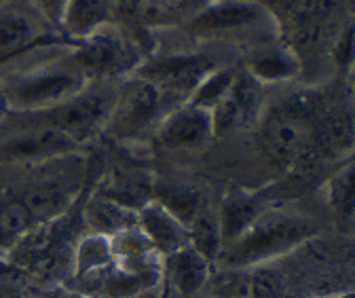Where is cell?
Masks as SVG:
<instances>
[{
    "label": "cell",
    "instance_id": "obj_13",
    "mask_svg": "<svg viewBox=\"0 0 355 298\" xmlns=\"http://www.w3.org/2000/svg\"><path fill=\"white\" fill-rule=\"evenodd\" d=\"M80 222L87 235H102L110 239L123 231L138 227V209L96 191L87 197L83 205Z\"/></svg>",
    "mask_w": 355,
    "mask_h": 298
},
{
    "label": "cell",
    "instance_id": "obj_28",
    "mask_svg": "<svg viewBox=\"0 0 355 298\" xmlns=\"http://www.w3.org/2000/svg\"><path fill=\"white\" fill-rule=\"evenodd\" d=\"M315 298H353V294L345 292V294H338V296H315Z\"/></svg>",
    "mask_w": 355,
    "mask_h": 298
},
{
    "label": "cell",
    "instance_id": "obj_6",
    "mask_svg": "<svg viewBox=\"0 0 355 298\" xmlns=\"http://www.w3.org/2000/svg\"><path fill=\"white\" fill-rule=\"evenodd\" d=\"M72 62L89 80H110L138 68V51L108 24L80 38L72 51Z\"/></svg>",
    "mask_w": 355,
    "mask_h": 298
},
{
    "label": "cell",
    "instance_id": "obj_11",
    "mask_svg": "<svg viewBox=\"0 0 355 298\" xmlns=\"http://www.w3.org/2000/svg\"><path fill=\"white\" fill-rule=\"evenodd\" d=\"M49 42L51 38L28 9L11 3L0 7V66Z\"/></svg>",
    "mask_w": 355,
    "mask_h": 298
},
{
    "label": "cell",
    "instance_id": "obj_7",
    "mask_svg": "<svg viewBox=\"0 0 355 298\" xmlns=\"http://www.w3.org/2000/svg\"><path fill=\"white\" fill-rule=\"evenodd\" d=\"M216 62L201 53L163 55L136 70V76L153 82L163 98L175 108L191 100L201 80L216 70Z\"/></svg>",
    "mask_w": 355,
    "mask_h": 298
},
{
    "label": "cell",
    "instance_id": "obj_23",
    "mask_svg": "<svg viewBox=\"0 0 355 298\" xmlns=\"http://www.w3.org/2000/svg\"><path fill=\"white\" fill-rule=\"evenodd\" d=\"M235 72L237 70H233V68H216V70H211L201 80V85L195 89V94L191 96L189 102L211 112V108L220 102V98L225 96V91L229 89V85L233 82Z\"/></svg>",
    "mask_w": 355,
    "mask_h": 298
},
{
    "label": "cell",
    "instance_id": "obj_29",
    "mask_svg": "<svg viewBox=\"0 0 355 298\" xmlns=\"http://www.w3.org/2000/svg\"><path fill=\"white\" fill-rule=\"evenodd\" d=\"M7 265H9V263H7L5 258H0V273H3V271H7V269H5Z\"/></svg>",
    "mask_w": 355,
    "mask_h": 298
},
{
    "label": "cell",
    "instance_id": "obj_21",
    "mask_svg": "<svg viewBox=\"0 0 355 298\" xmlns=\"http://www.w3.org/2000/svg\"><path fill=\"white\" fill-rule=\"evenodd\" d=\"M328 205L332 209L334 218L343 225V227H351L353 225V163L347 161L338 172L328 180Z\"/></svg>",
    "mask_w": 355,
    "mask_h": 298
},
{
    "label": "cell",
    "instance_id": "obj_16",
    "mask_svg": "<svg viewBox=\"0 0 355 298\" xmlns=\"http://www.w3.org/2000/svg\"><path fill=\"white\" fill-rule=\"evenodd\" d=\"M211 263L203 258L193 245H184L163 258V281H167L178 294L191 298L209 279Z\"/></svg>",
    "mask_w": 355,
    "mask_h": 298
},
{
    "label": "cell",
    "instance_id": "obj_22",
    "mask_svg": "<svg viewBox=\"0 0 355 298\" xmlns=\"http://www.w3.org/2000/svg\"><path fill=\"white\" fill-rule=\"evenodd\" d=\"M153 199L159 201L163 207H167L171 214L182 220L187 227L191 225V220L199 214L203 203L201 197L189 189V186H180V184H159L153 186Z\"/></svg>",
    "mask_w": 355,
    "mask_h": 298
},
{
    "label": "cell",
    "instance_id": "obj_10",
    "mask_svg": "<svg viewBox=\"0 0 355 298\" xmlns=\"http://www.w3.org/2000/svg\"><path fill=\"white\" fill-rule=\"evenodd\" d=\"M155 134L159 144L169 150L201 148L209 142V138H214L211 112L184 102L165 114Z\"/></svg>",
    "mask_w": 355,
    "mask_h": 298
},
{
    "label": "cell",
    "instance_id": "obj_9",
    "mask_svg": "<svg viewBox=\"0 0 355 298\" xmlns=\"http://www.w3.org/2000/svg\"><path fill=\"white\" fill-rule=\"evenodd\" d=\"M262 112V85L248 72H235L233 82L211 108L214 136H229L258 121Z\"/></svg>",
    "mask_w": 355,
    "mask_h": 298
},
{
    "label": "cell",
    "instance_id": "obj_18",
    "mask_svg": "<svg viewBox=\"0 0 355 298\" xmlns=\"http://www.w3.org/2000/svg\"><path fill=\"white\" fill-rule=\"evenodd\" d=\"M302 70L300 60L296 53L288 47H269L258 49L248 62V74H252L260 85L266 82H288L296 78V74Z\"/></svg>",
    "mask_w": 355,
    "mask_h": 298
},
{
    "label": "cell",
    "instance_id": "obj_14",
    "mask_svg": "<svg viewBox=\"0 0 355 298\" xmlns=\"http://www.w3.org/2000/svg\"><path fill=\"white\" fill-rule=\"evenodd\" d=\"M138 229L163 258L189 245L187 225L155 199L146 201L138 209Z\"/></svg>",
    "mask_w": 355,
    "mask_h": 298
},
{
    "label": "cell",
    "instance_id": "obj_3",
    "mask_svg": "<svg viewBox=\"0 0 355 298\" xmlns=\"http://www.w3.org/2000/svg\"><path fill=\"white\" fill-rule=\"evenodd\" d=\"M85 85L87 78L70 58L68 62H51L17 72L13 78L0 85V89L11 110L42 112L78 94Z\"/></svg>",
    "mask_w": 355,
    "mask_h": 298
},
{
    "label": "cell",
    "instance_id": "obj_15",
    "mask_svg": "<svg viewBox=\"0 0 355 298\" xmlns=\"http://www.w3.org/2000/svg\"><path fill=\"white\" fill-rule=\"evenodd\" d=\"M269 207L258 193H252L248 189H231L220 201V209L216 211L218 225H220V237L222 247H227L235 239H239L254 220Z\"/></svg>",
    "mask_w": 355,
    "mask_h": 298
},
{
    "label": "cell",
    "instance_id": "obj_24",
    "mask_svg": "<svg viewBox=\"0 0 355 298\" xmlns=\"http://www.w3.org/2000/svg\"><path fill=\"white\" fill-rule=\"evenodd\" d=\"M332 53H334V62L338 68H343V70L351 68V60H353V28H351V24H347V28L338 34Z\"/></svg>",
    "mask_w": 355,
    "mask_h": 298
},
{
    "label": "cell",
    "instance_id": "obj_17",
    "mask_svg": "<svg viewBox=\"0 0 355 298\" xmlns=\"http://www.w3.org/2000/svg\"><path fill=\"white\" fill-rule=\"evenodd\" d=\"M110 9L112 0H66L60 26L68 36L80 40L108 24Z\"/></svg>",
    "mask_w": 355,
    "mask_h": 298
},
{
    "label": "cell",
    "instance_id": "obj_20",
    "mask_svg": "<svg viewBox=\"0 0 355 298\" xmlns=\"http://www.w3.org/2000/svg\"><path fill=\"white\" fill-rule=\"evenodd\" d=\"M187 229H189V245H193L209 263L218 261L222 252V237H220L218 216L214 211L201 207V211L191 220Z\"/></svg>",
    "mask_w": 355,
    "mask_h": 298
},
{
    "label": "cell",
    "instance_id": "obj_5",
    "mask_svg": "<svg viewBox=\"0 0 355 298\" xmlns=\"http://www.w3.org/2000/svg\"><path fill=\"white\" fill-rule=\"evenodd\" d=\"M169 110H173V106L155 85L136 76V80L129 82V87L119 91L102 134L116 142L140 140L142 136L157 132L159 123Z\"/></svg>",
    "mask_w": 355,
    "mask_h": 298
},
{
    "label": "cell",
    "instance_id": "obj_8",
    "mask_svg": "<svg viewBox=\"0 0 355 298\" xmlns=\"http://www.w3.org/2000/svg\"><path fill=\"white\" fill-rule=\"evenodd\" d=\"M336 0H275L271 15L279 21L286 38V47L298 58L300 49L315 47L322 32H326L334 17Z\"/></svg>",
    "mask_w": 355,
    "mask_h": 298
},
{
    "label": "cell",
    "instance_id": "obj_1",
    "mask_svg": "<svg viewBox=\"0 0 355 298\" xmlns=\"http://www.w3.org/2000/svg\"><path fill=\"white\" fill-rule=\"evenodd\" d=\"M315 222L284 207H266L254 225L233 243L222 247L220 261L229 269H248L275 261L315 235Z\"/></svg>",
    "mask_w": 355,
    "mask_h": 298
},
{
    "label": "cell",
    "instance_id": "obj_25",
    "mask_svg": "<svg viewBox=\"0 0 355 298\" xmlns=\"http://www.w3.org/2000/svg\"><path fill=\"white\" fill-rule=\"evenodd\" d=\"M36 5L44 17L51 19L53 24H60V15H62L66 0H36Z\"/></svg>",
    "mask_w": 355,
    "mask_h": 298
},
{
    "label": "cell",
    "instance_id": "obj_27",
    "mask_svg": "<svg viewBox=\"0 0 355 298\" xmlns=\"http://www.w3.org/2000/svg\"><path fill=\"white\" fill-rule=\"evenodd\" d=\"M60 298H96V296H89V294H83V292H78V290L68 288V290H64V292L60 294Z\"/></svg>",
    "mask_w": 355,
    "mask_h": 298
},
{
    "label": "cell",
    "instance_id": "obj_2",
    "mask_svg": "<svg viewBox=\"0 0 355 298\" xmlns=\"http://www.w3.org/2000/svg\"><path fill=\"white\" fill-rule=\"evenodd\" d=\"M313 136V114L306 102L279 104L260 121V155L275 176H284L311 150Z\"/></svg>",
    "mask_w": 355,
    "mask_h": 298
},
{
    "label": "cell",
    "instance_id": "obj_4",
    "mask_svg": "<svg viewBox=\"0 0 355 298\" xmlns=\"http://www.w3.org/2000/svg\"><path fill=\"white\" fill-rule=\"evenodd\" d=\"M116 96L119 94L110 87H89L87 82L78 94L70 96L68 100L32 114L80 146L104 132Z\"/></svg>",
    "mask_w": 355,
    "mask_h": 298
},
{
    "label": "cell",
    "instance_id": "obj_19",
    "mask_svg": "<svg viewBox=\"0 0 355 298\" xmlns=\"http://www.w3.org/2000/svg\"><path fill=\"white\" fill-rule=\"evenodd\" d=\"M112 263L110 239L102 235H83L72 254V283L83 281Z\"/></svg>",
    "mask_w": 355,
    "mask_h": 298
},
{
    "label": "cell",
    "instance_id": "obj_12",
    "mask_svg": "<svg viewBox=\"0 0 355 298\" xmlns=\"http://www.w3.org/2000/svg\"><path fill=\"white\" fill-rule=\"evenodd\" d=\"M273 15L264 5L250 0H225L214 3L191 21V30L197 34H229L235 30H245L250 26H260Z\"/></svg>",
    "mask_w": 355,
    "mask_h": 298
},
{
    "label": "cell",
    "instance_id": "obj_30",
    "mask_svg": "<svg viewBox=\"0 0 355 298\" xmlns=\"http://www.w3.org/2000/svg\"><path fill=\"white\" fill-rule=\"evenodd\" d=\"M214 3H225V0H214Z\"/></svg>",
    "mask_w": 355,
    "mask_h": 298
},
{
    "label": "cell",
    "instance_id": "obj_26",
    "mask_svg": "<svg viewBox=\"0 0 355 298\" xmlns=\"http://www.w3.org/2000/svg\"><path fill=\"white\" fill-rule=\"evenodd\" d=\"M9 112H11V108H9V102H7V98H5L3 89H0V123H3V121L9 116Z\"/></svg>",
    "mask_w": 355,
    "mask_h": 298
}]
</instances>
